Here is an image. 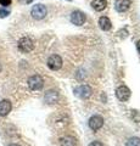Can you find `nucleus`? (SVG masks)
Segmentation results:
<instances>
[{"label":"nucleus","instance_id":"nucleus-22","mask_svg":"<svg viewBox=\"0 0 140 146\" xmlns=\"http://www.w3.org/2000/svg\"><path fill=\"white\" fill-rule=\"evenodd\" d=\"M0 72H1V63H0Z\"/></svg>","mask_w":140,"mask_h":146},{"label":"nucleus","instance_id":"nucleus-5","mask_svg":"<svg viewBox=\"0 0 140 146\" xmlns=\"http://www.w3.org/2000/svg\"><path fill=\"white\" fill-rule=\"evenodd\" d=\"M46 65H48V67L50 68L51 71H58L62 67V58H61L60 55L54 54V55H51V56L48 58Z\"/></svg>","mask_w":140,"mask_h":146},{"label":"nucleus","instance_id":"nucleus-4","mask_svg":"<svg viewBox=\"0 0 140 146\" xmlns=\"http://www.w3.org/2000/svg\"><path fill=\"white\" fill-rule=\"evenodd\" d=\"M43 85H44V79L42 78V76L33 74L28 78V86L31 90H34V91L40 90L43 88Z\"/></svg>","mask_w":140,"mask_h":146},{"label":"nucleus","instance_id":"nucleus-16","mask_svg":"<svg viewBox=\"0 0 140 146\" xmlns=\"http://www.w3.org/2000/svg\"><path fill=\"white\" fill-rule=\"evenodd\" d=\"M85 77H87V74H85L84 68H79V70L77 71V73H76V78L78 79L79 82H82V80L85 79Z\"/></svg>","mask_w":140,"mask_h":146},{"label":"nucleus","instance_id":"nucleus-21","mask_svg":"<svg viewBox=\"0 0 140 146\" xmlns=\"http://www.w3.org/2000/svg\"><path fill=\"white\" fill-rule=\"evenodd\" d=\"M9 146H20L19 144H11V145H9Z\"/></svg>","mask_w":140,"mask_h":146},{"label":"nucleus","instance_id":"nucleus-23","mask_svg":"<svg viewBox=\"0 0 140 146\" xmlns=\"http://www.w3.org/2000/svg\"><path fill=\"white\" fill-rule=\"evenodd\" d=\"M68 1H71V0H68Z\"/></svg>","mask_w":140,"mask_h":146},{"label":"nucleus","instance_id":"nucleus-9","mask_svg":"<svg viewBox=\"0 0 140 146\" xmlns=\"http://www.w3.org/2000/svg\"><path fill=\"white\" fill-rule=\"evenodd\" d=\"M58 93L56 90H48L44 95V101L48 105H55L58 101Z\"/></svg>","mask_w":140,"mask_h":146},{"label":"nucleus","instance_id":"nucleus-6","mask_svg":"<svg viewBox=\"0 0 140 146\" xmlns=\"http://www.w3.org/2000/svg\"><path fill=\"white\" fill-rule=\"evenodd\" d=\"M88 124H89V128L93 131H98V130H100L104 125V118L99 115H94V116L90 117Z\"/></svg>","mask_w":140,"mask_h":146},{"label":"nucleus","instance_id":"nucleus-10","mask_svg":"<svg viewBox=\"0 0 140 146\" xmlns=\"http://www.w3.org/2000/svg\"><path fill=\"white\" fill-rule=\"evenodd\" d=\"M11 110H12V104H11L10 100L4 99L0 101V116L1 117L7 116L9 113L11 112Z\"/></svg>","mask_w":140,"mask_h":146},{"label":"nucleus","instance_id":"nucleus-2","mask_svg":"<svg viewBox=\"0 0 140 146\" xmlns=\"http://www.w3.org/2000/svg\"><path fill=\"white\" fill-rule=\"evenodd\" d=\"M31 15H32L34 20L39 21V20H43V18L48 15V10L43 4H35V5H33L32 10H31Z\"/></svg>","mask_w":140,"mask_h":146},{"label":"nucleus","instance_id":"nucleus-13","mask_svg":"<svg viewBox=\"0 0 140 146\" xmlns=\"http://www.w3.org/2000/svg\"><path fill=\"white\" fill-rule=\"evenodd\" d=\"M60 145L61 146H76V139L71 135H66V136H62L60 139Z\"/></svg>","mask_w":140,"mask_h":146},{"label":"nucleus","instance_id":"nucleus-19","mask_svg":"<svg viewBox=\"0 0 140 146\" xmlns=\"http://www.w3.org/2000/svg\"><path fill=\"white\" fill-rule=\"evenodd\" d=\"M89 146H104V144L101 143V141L95 140V141H92V143L89 144Z\"/></svg>","mask_w":140,"mask_h":146},{"label":"nucleus","instance_id":"nucleus-17","mask_svg":"<svg viewBox=\"0 0 140 146\" xmlns=\"http://www.w3.org/2000/svg\"><path fill=\"white\" fill-rule=\"evenodd\" d=\"M10 15V11L9 10H5V9H0V17L4 18V17H7Z\"/></svg>","mask_w":140,"mask_h":146},{"label":"nucleus","instance_id":"nucleus-3","mask_svg":"<svg viewBox=\"0 0 140 146\" xmlns=\"http://www.w3.org/2000/svg\"><path fill=\"white\" fill-rule=\"evenodd\" d=\"M74 94L77 95V96H79L80 99H83V100L89 99L93 94V88L88 84H82V85L74 88Z\"/></svg>","mask_w":140,"mask_h":146},{"label":"nucleus","instance_id":"nucleus-14","mask_svg":"<svg viewBox=\"0 0 140 146\" xmlns=\"http://www.w3.org/2000/svg\"><path fill=\"white\" fill-rule=\"evenodd\" d=\"M92 6L95 11H102V10L106 9L107 1L106 0H94V1L92 3Z\"/></svg>","mask_w":140,"mask_h":146},{"label":"nucleus","instance_id":"nucleus-1","mask_svg":"<svg viewBox=\"0 0 140 146\" xmlns=\"http://www.w3.org/2000/svg\"><path fill=\"white\" fill-rule=\"evenodd\" d=\"M17 46H19L20 51L27 54V52H31L34 49V42H33L32 38H29V36H23V38H21L19 40Z\"/></svg>","mask_w":140,"mask_h":146},{"label":"nucleus","instance_id":"nucleus-12","mask_svg":"<svg viewBox=\"0 0 140 146\" xmlns=\"http://www.w3.org/2000/svg\"><path fill=\"white\" fill-rule=\"evenodd\" d=\"M99 26L102 31H110L111 27H112V23L110 21V18L106 17V16H102L99 18Z\"/></svg>","mask_w":140,"mask_h":146},{"label":"nucleus","instance_id":"nucleus-20","mask_svg":"<svg viewBox=\"0 0 140 146\" xmlns=\"http://www.w3.org/2000/svg\"><path fill=\"white\" fill-rule=\"evenodd\" d=\"M137 49H138V51H139V54H140V40L137 43Z\"/></svg>","mask_w":140,"mask_h":146},{"label":"nucleus","instance_id":"nucleus-15","mask_svg":"<svg viewBox=\"0 0 140 146\" xmlns=\"http://www.w3.org/2000/svg\"><path fill=\"white\" fill-rule=\"evenodd\" d=\"M125 146H140V138H138V136L129 138L127 140V144H125Z\"/></svg>","mask_w":140,"mask_h":146},{"label":"nucleus","instance_id":"nucleus-18","mask_svg":"<svg viewBox=\"0 0 140 146\" xmlns=\"http://www.w3.org/2000/svg\"><path fill=\"white\" fill-rule=\"evenodd\" d=\"M0 5H3V7L10 6L11 5V0H0Z\"/></svg>","mask_w":140,"mask_h":146},{"label":"nucleus","instance_id":"nucleus-7","mask_svg":"<svg viewBox=\"0 0 140 146\" xmlns=\"http://www.w3.org/2000/svg\"><path fill=\"white\" fill-rule=\"evenodd\" d=\"M130 95H132V93H130V89L128 88V86L125 85H121L118 86V88L116 89V96L117 99L119 100V101H128Z\"/></svg>","mask_w":140,"mask_h":146},{"label":"nucleus","instance_id":"nucleus-11","mask_svg":"<svg viewBox=\"0 0 140 146\" xmlns=\"http://www.w3.org/2000/svg\"><path fill=\"white\" fill-rule=\"evenodd\" d=\"M130 5H132L130 0H116L115 9L118 12H125L130 7Z\"/></svg>","mask_w":140,"mask_h":146},{"label":"nucleus","instance_id":"nucleus-8","mask_svg":"<svg viewBox=\"0 0 140 146\" xmlns=\"http://www.w3.org/2000/svg\"><path fill=\"white\" fill-rule=\"evenodd\" d=\"M85 20H87V17H85V13H83L82 11L79 10H76L71 13V22L76 26H82L84 25Z\"/></svg>","mask_w":140,"mask_h":146}]
</instances>
